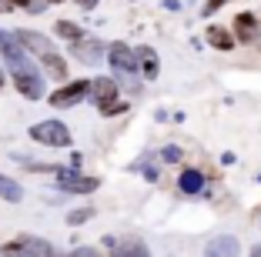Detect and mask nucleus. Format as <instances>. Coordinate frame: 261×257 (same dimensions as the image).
Here are the masks:
<instances>
[{
	"label": "nucleus",
	"mask_w": 261,
	"mask_h": 257,
	"mask_svg": "<svg viewBox=\"0 0 261 257\" xmlns=\"http://www.w3.org/2000/svg\"><path fill=\"white\" fill-rule=\"evenodd\" d=\"M0 57L10 64V70L14 74H23V70H37L31 64V57L23 53V44L14 37V34H7V31H0Z\"/></svg>",
	"instance_id": "f257e3e1"
},
{
	"label": "nucleus",
	"mask_w": 261,
	"mask_h": 257,
	"mask_svg": "<svg viewBox=\"0 0 261 257\" xmlns=\"http://www.w3.org/2000/svg\"><path fill=\"white\" fill-rule=\"evenodd\" d=\"M31 137L37 144H47V147H67L70 144V130L64 127L61 121H40L31 127Z\"/></svg>",
	"instance_id": "f03ea898"
},
{
	"label": "nucleus",
	"mask_w": 261,
	"mask_h": 257,
	"mask_svg": "<svg viewBox=\"0 0 261 257\" xmlns=\"http://www.w3.org/2000/svg\"><path fill=\"white\" fill-rule=\"evenodd\" d=\"M97 177H84L77 167H57V187L67 194H91V190H97Z\"/></svg>",
	"instance_id": "7ed1b4c3"
},
{
	"label": "nucleus",
	"mask_w": 261,
	"mask_h": 257,
	"mask_svg": "<svg viewBox=\"0 0 261 257\" xmlns=\"http://www.w3.org/2000/svg\"><path fill=\"white\" fill-rule=\"evenodd\" d=\"M0 250H4V254H44V257L57 254V247H54V244L40 241V237H20V241H10V244H4Z\"/></svg>",
	"instance_id": "20e7f679"
},
{
	"label": "nucleus",
	"mask_w": 261,
	"mask_h": 257,
	"mask_svg": "<svg viewBox=\"0 0 261 257\" xmlns=\"http://www.w3.org/2000/svg\"><path fill=\"white\" fill-rule=\"evenodd\" d=\"M91 94V83L87 80H74V83H67V87H61V91L50 97V104L61 110V107H74V104H81V100Z\"/></svg>",
	"instance_id": "39448f33"
},
{
	"label": "nucleus",
	"mask_w": 261,
	"mask_h": 257,
	"mask_svg": "<svg viewBox=\"0 0 261 257\" xmlns=\"http://www.w3.org/2000/svg\"><path fill=\"white\" fill-rule=\"evenodd\" d=\"M44 77L47 74L23 70V74H14V83H17V91H20L27 100H40V97H44Z\"/></svg>",
	"instance_id": "423d86ee"
},
{
	"label": "nucleus",
	"mask_w": 261,
	"mask_h": 257,
	"mask_svg": "<svg viewBox=\"0 0 261 257\" xmlns=\"http://www.w3.org/2000/svg\"><path fill=\"white\" fill-rule=\"evenodd\" d=\"M108 61H111V67H114V70H124V74H134V70L141 67L138 53H130L127 44H114L108 50Z\"/></svg>",
	"instance_id": "0eeeda50"
},
{
	"label": "nucleus",
	"mask_w": 261,
	"mask_h": 257,
	"mask_svg": "<svg viewBox=\"0 0 261 257\" xmlns=\"http://www.w3.org/2000/svg\"><path fill=\"white\" fill-rule=\"evenodd\" d=\"M70 53H74L77 61H84V64H100V57H104V44H97V40H74V47H70Z\"/></svg>",
	"instance_id": "6e6552de"
},
{
	"label": "nucleus",
	"mask_w": 261,
	"mask_h": 257,
	"mask_svg": "<svg viewBox=\"0 0 261 257\" xmlns=\"http://www.w3.org/2000/svg\"><path fill=\"white\" fill-rule=\"evenodd\" d=\"M14 37L20 40V44L27 47V53H34L37 61L44 57V53H50V50H54V47H50V40H47L44 34H34V31H17Z\"/></svg>",
	"instance_id": "1a4fd4ad"
},
{
	"label": "nucleus",
	"mask_w": 261,
	"mask_h": 257,
	"mask_svg": "<svg viewBox=\"0 0 261 257\" xmlns=\"http://www.w3.org/2000/svg\"><path fill=\"white\" fill-rule=\"evenodd\" d=\"M234 37H238L241 44H254V40H258V20H254V14L234 17Z\"/></svg>",
	"instance_id": "9d476101"
},
{
	"label": "nucleus",
	"mask_w": 261,
	"mask_h": 257,
	"mask_svg": "<svg viewBox=\"0 0 261 257\" xmlns=\"http://www.w3.org/2000/svg\"><path fill=\"white\" fill-rule=\"evenodd\" d=\"M104 247L114 250V254H147V244L138 237H127V241H117V237H104Z\"/></svg>",
	"instance_id": "9b49d317"
},
{
	"label": "nucleus",
	"mask_w": 261,
	"mask_h": 257,
	"mask_svg": "<svg viewBox=\"0 0 261 257\" xmlns=\"http://www.w3.org/2000/svg\"><path fill=\"white\" fill-rule=\"evenodd\" d=\"M91 94L97 104H108V100H117V80H111V77H97V80L91 83Z\"/></svg>",
	"instance_id": "f8f14e48"
},
{
	"label": "nucleus",
	"mask_w": 261,
	"mask_h": 257,
	"mask_svg": "<svg viewBox=\"0 0 261 257\" xmlns=\"http://www.w3.org/2000/svg\"><path fill=\"white\" fill-rule=\"evenodd\" d=\"M138 61H141V74H144L147 80H154V77L161 74V61H158V53H154L151 47H138Z\"/></svg>",
	"instance_id": "ddd939ff"
},
{
	"label": "nucleus",
	"mask_w": 261,
	"mask_h": 257,
	"mask_svg": "<svg viewBox=\"0 0 261 257\" xmlns=\"http://www.w3.org/2000/svg\"><path fill=\"white\" fill-rule=\"evenodd\" d=\"M234 34L231 31H224V27H218V23H211V27H207V44L211 47H218V50H231V47H234Z\"/></svg>",
	"instance_id": "4468645a"
},
{
	"label": "nucleus",
	"mask_w": 261,
	"mask_h": 257,
	"mask_svg": "<svg viewBox=\"0 0 261 257\" xmlns=\"http://www.w3.org/2000/svg\"><path fill=\"white\" fill-rule=\"evenodd\" d=\"M40 64H44L47 77H54V80H64V77H67V64H64V57L57 50L44 53V57H40Z\"/></svg>",
	"instance_id": "2eb2a0df"
},
{
	"label": "nucleus",
	"mask_w": 261,
	"mask_h": 257,
	"mask_svg": "<svg viewBox=\"0 0 261 257\" xmlns=\"http://www.w3.org/2000/svg\"><path fill=\"white\" fill-rule=\"evenodd\" d=\"M177 187L185 190V194H201L204 190V174L201 170H185V174L177 177Z\"/></svg>",
	"instance_id": "dca6fc26"
},
{
	"label": "nucleus",
	"mask_w": 261,
	"mask_h": 257,
	"mask_svg": "<svg viewBox=\"0 0 261 257\" xmlns=\"http://www.w3.org/2000/svg\"><path fill=\"white\" fill-rule=\"evenodd\" d=\"M0 197H4V201H10V204H17V201H23V187L17 181H10V177L0 174Z\"/></svg>",
	"instance_id": "f3484780"
},
{
	"label": "nucleus",
	"mask_w": 261,
	"mask_h": 257,
	"mask_svg": "<svg viewBox=\"0 0 261 257\" xmlns=\"http://www.w3.org/2000/svg\"><path fill=\"white\" fill-rule=\"evenodd\" d=\"M207 254H238V241L234 237H215V241L207 244Z\"/></svg>",
	"instance_id": "a211bd4d"
},
{
	"label": "nucleus",
	"mask_w": 261,
	"mask_h": 257,
	"mask_svg": "<svg viewBox=\"0 0 261 257\" xmlns=\"http://www.w3.org/2000/svg\"><path fill=\"white\" fill-rule=\"evenodd\" d=\"M57 34L67 37V40H81V37H84V31H81L77 23H70V20H57Z\"/></svg>",
	"instance_id": "6ab92c4d"
},
{
	"label": "nucleus",
	"mask_w": 261,
	"mask_h": 257,
	"mask_svg": "<svg viewBox=\"0 0 261 257\" xmlns=\"http://www.w3.org/2000/svg\"><path fill=\"white\" fill-rule=\"evenodd\" d=\"M7 4H14V7H23V10H31V14H40V10L50 4V0H7Z\"/></svg>",
	"instance_id": "aec40b11"
},
{
	"label": "nucleus",
	"mask_w": 261,
	"mask_h": 257,
	"mask_svg": "<svg viewBox=\"0 0 261 257\" xmlns=\"http://www.w3.org/2000/svg\"><path fill=\"white\" fill-rule=\"evenodd\" d=\"M94 217V207H77V211L67 214V224H84V220Z\"/></svg>",
	"instance_id": "412c9836"
},
{
	"label": "nucleus",
	"mask_w": 261,
	"mask_h": 257,
	"mask_svg": "<svg viewBox=\"0 0 261 257\" xmlns=\"http://www.w3.org/2000/svg\"><path fill=\"white\" fill-rule=\"evenodd\" d=\"M127 110V100H108V104H100V113L111 117V113H124Z\"/></svg>",
	"instance_id": "4be33fe9"
},
{
	"label": "nucleus",
	"mask_w": 261,
	"mask_h": 257,
	"mask_svg": "<svg viewBox=\"0 0 261 257\" xmlns=\"http://www.w3.org/2000/svg\"><path fill=\"white\" fill-rule=\"evenodd\" d=\"M181 157H185V154H181V147H174V144H171V147H164V151H161V160H168V164H177Z\"/></svg>",
	"instance_id": "5701e85b"
},
{
	"label": "nucleus",
	"mask_w": 261,
	"mask_h": 257,
	"mask_svg": "<svg viewBox=\"0 0 261 257\" xmlns=\"http://www.w3.org/2000/svg\"><path fill=\"white\" fill-rule=\"evenodd\" d=\"M224 4H228V0H207V4H204V17H211L215 10H221Z\"/></svg>",
	"instance_id": "b1692460"
},
{
	"label": "nucleus",
	"mask_w": 261,
	"mask_h": 257,
	"mask_svg": "<svg viewBox=\"0 0 261 257\" xmlns=\"http://www.w3.org/2000/svg\"><path fill=\"white\" fill-rule=\"evenodd\" d=\"M74 254H77V257H94V254H97V247H77Z\"/></svg>",
	"instance_id": "393cba45"
},
{
	"label": "nucleus",
	"mask_w": 261,
	"mask_h": 257,
	"mask_svg": "<svg viewBox=\"0 0 261 257\" xmlns=\"http://www.w3.org/2000/svg\"><path fill=\"white\" fill-rule=\"evenodd\" d=\"M144 177L147 181H158V167H144Z\"/></svg>",
	"instance_id": "a878e982"
},
{
	"label": "nucleus",
	"mask_w": 261,
	"mask_h": 257,
	"mask_svg": "<svg viewBox=\"0 0 261 257\" xmlns=\"http://www.w3.org/2000/svg\"><path fill=\"white\" fill-rule=\"evenodd\" d=\"M77 4H81V7H84V10H91L94 4H97V0H77Z\"/></svg>",
	"instance_id": "bb28decb"
},
{
	"label": "nucleus",
	"mask_w": 261,
	"mask_h": 257,
	"mask_svg": "<svg viewBox=\"0 0 261 257\" xmlns=\"http://www.w3.org/2000/svg\"><path fill=\"white\" fill-rule=\"evenodd\" d=\"M254 254H258V257H261V244H254Z\"/></svg>",
	"instance_id": "cd10ccee"
},
{
	"label": "nucleus",
	"mask_w": 261,
	"mask_h": 257,
	"mask_svg": "<svg viewBox=\"0 0 261 257\" xmlns=\"http://www.w3.org/2000/svg\"><path fill=\"white\" fill-rule=\"evenodd\" d=\"M0 87H4V70H0Z\"/></svg>",
	"instance_id": "c85d7f7f"
},
{
	"label": "nucleus",
	"mask_w": 261,
	"mask_h": 257,
	"mask_svg": "<svg viewBox=\"0 0 261 257\" xmlns=\"http://www.w3.org/2000/svg\"><path fill=\"white\" fill-rule=\"evenodd\" d=\"M4 7H7V4H4V0H0V10H4Z\"/></svg>",
	"instance_id": "c756f323"
},
{
	"label": "nucleus",
	"mask_w": 261,
	"mask_h": 257,
	"mask_svg": "<svg viewBox=\"0 0 261 257\" xmlns=\"http://www.w3.org/2000/svg\"><path fill=\"white\" fill-rule=\"evenodd\" d=\"M50 4H61V0H50Z\"/></svg>",
	"instance_id": "7c9ffc66"
}]
</instances>
